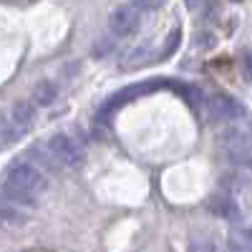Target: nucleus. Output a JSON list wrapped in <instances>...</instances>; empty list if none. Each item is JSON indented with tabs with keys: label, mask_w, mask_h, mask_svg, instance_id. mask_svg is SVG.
I'll list each match as a JSON object with an SVG mask.
<instances>
[{
	"label": "nucleus",
	"mask_w": 252,
	"mask_h": 252,
	"mask_svg": "<svg viewBox=\"0 0 252 252\" xmlns=\"http://www.w3.org/2000/svg\"><path fill=\"white\" fill-rule=\"evenodd\" d=\"M46 177L38 166L28 164V161H15L13 166H8L5 179H3V194L10 204L20 207H33L38 202V197L46 192Z\"/></svg>",
	"instance_id": "nucleus-1"
},
{
	"label": "nucleus",
	"mask_w": 252,
	"mask_h": 252,
	"mask_svg": "<svg viewBox=\"0 0 252 252\" xmlns=\"http://www.w3.org/2000/svg\"><path fill=\"white\" fill-rule=\"evenodd\" d=\"M220 154L235 169H250L252 166V136L242 126H227L220 134Z\"/></svg>",
	"instance_id": "nucleus-2"
},
{
	"label": "nucleus",
	"mask_w": 252,
	"mask_h": 252,
	"mask_svg": "<svg viewBox=\"0 0 252 252\" xmlns=\"http://www.w3.org/2000/svg\"><path fill=\"white\" fill-rule=\"evenodd\" d=\"M46 149L53 157V161L58 164V169H73V166H78L81 159H83L78 144L73 139H68L66 134H53L46 141Z\"/></svg>",
	"instance_id": "nucleus-3"
},
{
	"label": "nucleus",
	"mask_w": 252,
	"mask_h": 252,
	"mask_svg": "<svg viewBox=\"0 0 252 252\" xmlns=\"http://www.w3.org/2000/svg\"><path fill=\"white\" fill-rule=\"evenodd\" d=\"M33 116H35L33 103H31V101H18L15 106L10 109V116L3 121V141H5V144L18 141L20 136L28 131Z\"/></svg>",
	"instance_id": "nucleus-4"
},
{
	"label": "nucleus",
	"mask_w": 252,
	"mask_h": 252,
	"mask_svg": "<svg viewBox=\"0 0 252 252\" xmlns=\"http://www.w3.org/2000/svg\"><path fill=\"white\" fill-rule=\"evenodd\" d=\"M139 20H141V8L136 3H126V5H119L114 13H111V20H109V26H111V33L124 38V35H129L139 28Z\"/></svg>",
	"instance_id": "nucleus-5"
},
{
	"label": "nucleus",
	"mask_w": 252,
	"mask_h": 252,
	"mask_svg": "<svg viewBox=\"0 0 252 252\" xmlns=\"http://www.w3.org/2000/svg\"><path fill=\"white\" fill-rule=\"evenodd\" d=\"M209 116L217 119V121H237L242 119V106L227 94H215L209 98Z\"/></svg>",
	"instance_id": "nucleus-6"
},
{
	"label": "nucleus",
	"mask_w": 252,
	"mask_h": 252,
	"mask_svg": "<svg viewBox=\"0 0 252 252\" xmlns=\"http://www.w3.org/2000/svg\"><path fill=\"white\" fill-rule=\"evenodd\" d=\"M227 252H252V227H235L227 242Z\"/></svg>",
	"instance_id": "nucleus-7"
},
{
	"label": "nucleus",
	"mask_w": 252,
	"mask_h": 252,
	"mask_svg": "<svg viewBox=\"0 0 252 252\" xmlns=\"http://www.w3.org/2000/svg\"><path fill=\"white\" fill-rule=\"evenodd\" d=\"M209 209H212L217 217H222V220H235V215H237V204L229 197H224V194L209 197Z\"/></svg>",
	"instance_id": "nucleus-8"
},
{
	"label": "nucleus",
	"mask_w": 252,
	"mask_h": 252,
	"mask_svg": "<svg viewBox=\"0 0 252 252\" xmlns=\"http://www.w3.org/2000/svg\"><path fill=\"white\" fill-rule=\"evenodd\" d=\"M56 94H58V86L53 81H40L33 89V101L40 103V106H48L51 101H56Z\"/></svg>",
	"instance_id": "nucleus-9"
},
{
	"label": "nucleus",
	"mask_w": 252,
	"mask_h": 252,
	"mask_svg": "<svg viewBox=\"0 0 252 252\" xmlns=\"http://www.w3.org/2000/svg\"><path fill=\"white\" fill-rule=\"evenodd\" d=\"M187 250L189 252H215V242H212V237H209V235L194 232V235H189Z\"/></svg>",
	"instance_id": "nucleus-10"
},
{
	"label": "nucleus",
	"mask_w": 252,
	"mask_h": 252,
	"mask_svg": "<svg viewBox=\"0 0 252 252\" xmlns=\"http://www.w3.org/2000/svg\"><path fill=\"white\" fill-rule=\"evenodd\" d=\"M237 66H240V73H242V78H245L247 83H252V51H250V48H245V51L240 53Z\"/></svg>",
	"instance_id": "nucleus-11"
},
{
	"label": "nucleus",
	"mask_w": 252,
	"mask_h": 252,
	"mask_svg": "<svg viewBox=\"0 0 252 252\" xmlns=\"http://www.w3.org/2000/svg\"><path fill=\"white\" fill-rule=\"evenodd\" d=\"M179 38H182V31L179 28H174L172 33H169V38H166V48L159 53V58H166V56H169L174 48H177V43H179Z\"/></svg>",
	"instance_id": "nucleus-12"
},
{
	"label": "nucleus",
	"mask_w": 252,
	"mask_h": 252,
	"mask_svg": "<svg viewBox=\"0 0 252 252\" xmlns=\"http://www.w3.org/2000/svg\"><path fill=\"white\" fill-rule=\"evenodd\" d=\"M111 48H114V40L101 38L98 43H96V48H94V53H96V56H98V53H101V56H109V53H111Z\"/></svg>",
	"instance_id": "nucleus-13"
}]
</instances>
